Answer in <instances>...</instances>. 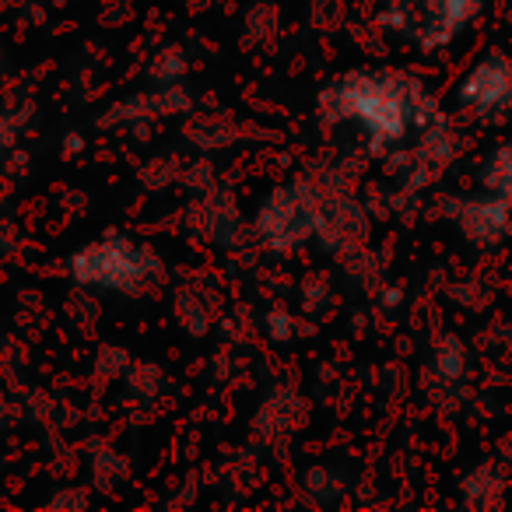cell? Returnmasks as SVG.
I'll return each mask as SVG.
<instances>
[{
	"instance_id": "cell-20",
	"label": "cell",
	"mask_w": 512,
	"mask_h": 512,
	"mask_svg": "<svg viewBox=\"0 0 512 512\" xmlns=\"http://www.w3.org/2000/svg\"><path fill=\"white\" fill-rule=\"evenodd\" d=\"M242 32H246V39L242 43H260V39H271L274 32H278V11L271 8V4H260V8H253L246 15V25H242Z\"/></svg>"
},
{
	"instance_id": "cell-2",
	"label": "cell",
	"mask_w": 512,
	"mask_h": 512,
	"mask_svg": "<svg viewBox=\"0 0 512 512\" xmlns=\"http://www.w3.org/2000/svg\"><path fill=\"white\" fill-rule=\"evenodd\" d=\"M64 271L74 288L106 295H141L162 281L165 264L151 246L113 232L74 249L64 260Z\"/></svg>"
},
{
	"instance_id": "cell-18",
	"label": "cell",
	"mask_w": 512,
	"mask_h": 512,
	"mask_svg": "<svg viewBox=\"0 0 512 512\" xmlns=\"http://www.w3.org/2000/svg\"><path fill=\"white\" fill-rule=\"evenodd\" d=\"M130 351L127 348H120V344H102L99 351H95V376L102 379V383H116V379H123L127 376V369H130Z\"/></svg>"
},
{
	"instance_id": "cell-28",
	"label": "cell",
	"mask_w": 512,
	"mask_h": 512,
	"mask_svg": "<svg viewBox=\"0 0 512 512\" xmlns=\"http://www.w3.org/2000/svg\"><path fill=\"white\" fill-rule=\"evenodd\" d=\"M64 144H67V155H78V151H81V148H85V141H81V137H78V134H71V137H67V141H64Z\"/></svg>"
},
{
	"instance_id": "cell-24",
	"label": "cell",
	"mask_w": 512,
	"mask_h": 512,
	"mask_svg": "<svg viewBox=\"0 0 512 512\" xmlns=\"http://www.w3.org/2000/svg\"><path fill=\"white\" fill-rule=\"evenodd\" d=\"M183 186H186V190L197 193V197H200V193H204V190H211V186H214L211 162H204V158H200V162H193L190 169L183 172Z\"/></svg>"
},
{
	"instance_id": "cell-25",
	"label": "cell",
	"mask_w": 512,
	"mask_h": 512,
	"mask_svg": "<svg viewBox=\"0 0 512 512\" xmlns=\"http://www.w3.org/2000/svg\"><path fill=\"white\" fill-rule=\"evenodd\" d=\"M330 302V292L327 285H323V278H309L306 285H302V306H306V313H323Z\"/></svg>"
},
{
	"instance_id": "cell-30",
	"label": "cell",
	"mask_w": 512,
	"mask_h": 512,
	"mask_svg": "<svg viewBox=\"0 0 512 512\" xmlns=\"http://www.w3.org/2000/svg\"><path fill=\"white\" fill-rule=\"evenodd\" d=\"M46 4H53V8H64L67 0H46Z\"/></svg>"
},
{
	"instance_id": "cell-12",
	"label": "cell",
	"mask_w": 512,
	"mask_h": 512,
	"mask_svg": "<svg viewBox=\"0 0 512 512\" xmlns=\"http://www.w3.org/2000/svg\"><path fill=\"white\" fill-rule=\"evenodd\" d=\"M460 491L463 502L474 505V509H498L505 502V477L491 463H481V467H474L463 477Z\"/></svg>"
},
{
	"instance_id": "cell-5",
	"label": "cell",
	"mask_w": 512,
	"mask_h": 512,
	"mask_svg": "<svg viewBox=\"0 0 512 512\" xmlns=\"http://www.w3.org/2000/svg\"><path fill=\"white\" fill-rule=\"evenodd\" d=\"M456 106L481 127H502L512 116V53L488 50L456 85Z\"/></svg>"
},
{
	"instance_id": "cell-14",
	"label": "cell",
	"mask_w": 512,
	"mask_h": 512,
	"mask_svg": "<svg viewBox=\"0 0 512 512\" xmlns=\"http://www.w3.org/2000/svg\"><path fill=\"white\" fill-rule=\"evenodd\" d=\"M481 186L498 197H505L512 204V137H505L502 144L491 148V155L481 165Z\"/></svg>"
},
{
	"instance_id": "cell-8",
	"label": "cell",
	"mask_w": 512,
	"mask_h": 512,
	"mask_svg": "<svg viewBox=\"0 0 512 512\" xmlns=\"http://www.w3.org/2000/svg\"><path fill=\"white\" fill-rule=\"evenodd\" d=\"M197 232L218 249H235L246 242L249 225L242 218V207L228 186L214 183L211 190L200 193L197 200Z\"/></svg>"
},
{
	"instance_id": "cell-19",
	"label": "cell",
	"mask_w": 512,
	"mask_h": 512,
	"mask_svg": "<svg viewBox=\"0 0 512 512\" xmlns=\"http://www.w3.org/2000/svg\"><path fill=\"white\" fill-rule=\"evenodd\" d=\"M92 477L99 488H116V481L127 477V460L116 449H102L99 456H92Z\"/></svg>"
},
{
	"instance_id": "cell-6",
	"label": "cell",
	"mask_w": 512,
	"mask_h": 512,
	"mask_svg": "<svg viewBox=\"0 0 512 512\" xmlns=\"http://www.w3.org/2000/svg\"><path fill=\"white\" fill-rule=\"evenodd\" d=\"M446 214L460 228L463 242L477 249H498L512 235V204L498 193L484 190V186L481 193L453 197L446 204Z\"/></svg>"
},
{
	"instance_id": "cell-23",
	"label": "cell",
	"mask_w": 512,
	"mask_h": 512,
	"mask_svg": "<svg viewBox=\"0 0 512 512\" xmlns=\"http://www.w3.org/2000/svg\"><path fill=\"white\" fill-rule=\"evenodd\" d=\"M264 327L274 344H288V341H295V334H299V323H295V316L288 313V309H271Z\"/></svg>"
},
{
	"instance_id": "cell-3",
	"label": "cell",
	"mask_w": 512,
	"mask_h": 512,
	"mask_svg": "<svg viewBox=\"0 0 512 512\" xmlns=\"http://www.w3.org/2000/svg\"><path fill=\"white\" fill-rule=\"evenodd\" d=\"M316 214H320V186L302 172L264 193L253 214V235L271 253L292 256L316 235Z\"/></svg>"
},
{
	"instance_id": "cell-7",
	"label": "cell",
	"mask_w": 512,
	"mask_h": 512,
	"mask_svg": "<svg viewBox=\"0 0 512 512\" xmlns=\"http://www.w3.org/2000/svg\"><path fill=\"white\" fill-rule=\"evenodd\" d=\"M484 8L488 0H418V22L411 39L428 53L446 50L484 15Z\"/></svg>"
},
{
	"instance_id": "cell-29",
	"label": "cell",
	"mask_w": 512,
	"mask_h": 512,
	"mask_svg": "<svg viewBox=\"0 0 512 512\" xmlns=\"http://www.w3.org/2000/svg\"><path fill=\"white\" fill-rule=\"evenodd\" d=\"M498 11H502V18L512 25V0H502V4H498Z\"/></svg>"
},
{
	"instance_id": "cell-1",
	"label": "cell",
	"mask_w": 512,
	"mask_h": 512,
	"mask_svg": "<svg viewBox=\"0 0 512 512\" xmlns=\"http://www.w3.org/2000/svg\"><path fill=\"white\" fill-rule=\"evenodd\" d=\"M435 95L407 71H348L320 92L323 127H351L369 155H397L442 120Z\"/></svg>"
},
{
	"instance_id": "cell-21",
	"label": "cell",
	"mask_w": 512,
	"mask_h": 512,
	"mask_svg": "<svg viewBox=\"0 0 512 512\" xmlns=\"http://www.w3.org/2000/svg\"><path fill=\"white\" fill-rule=\"evenodd\" d=\"M302 488L316 498V502H334L341 495V477L330 467H313L309 474H302Z\"/></svg>"
},
{
	"instance_id": "cell-4",
	"label": "cell",
	"mask_w": 512,
	"mask_h": 512,
	"mask_svg": "<svg viewBox=\"0 0 512 512\" xmlns=\"http://www.w3.org/2000/svg\"><path fill=\"white\" fill-rule=\"evenodd\" d=\"M341 172L330 169L327 179L309 176L320 186V214H316V246L330 256H344L351 260L355 253H362L369 242V214L348 193V183L337 179Z\"/></svg>"
},
{
	"instance_id": "cell-16",
	"label": "cell",
	"mask_w": 512,
	"mask_h": 512,
	"mask_svg": "<svg viewBox=\"0 0 512 512\" xmlns=\"http://www.w3.org/2000/svg\"><path fill=\"white\" fill-rule=\"evenodd\" d=\"M432 372L442 383H460L467 376V348H463L460 337H442L432 351Z\"/></svg>"
},
{
	"instance_id": "cell-31",
	"label": "cell",
	"mask_w": 512,
	"mask_h": 512,
	"mask_svg": "<svg viewBox=\"0 0 512 512\" xmlns=\"http://www.w3.org/2000/svg\"><path fill=\"white\" fill-rule=\"evenodd\" d=\"M0 71H4V53H0Z\"/></svg>"
},
{
	"instance_id": "cell-26",
	"label": "cell",
	"mask_w": 512,
	"mask_h": 512,
	"mask_svg": "<svg viewBox=\"0 0 512 512\" xmlns=\"http://www.w3.org/2000/svg\"><path fill=\"white\" fill-rule=\"evenodd\" d=\"M46 505H50V509H85L88 495L81 488H60L57 495L46 498Z\"/></svg>"
},
{
	"instance_id": "cell-22",
	"label": "cell",
	"mask_w": 512,
	"mask_h": 512,
	"mask_svg": "<svg viewBox=\"0 0 512 512\" xmlns=\"http://www.w3.org/2000/svg\"><path fill=\"white\" fill-rule=\"evenodd\" d=\"M36 109H0V155L4 151H11L18 144V137H22V127L29 120L25 116H32Z\"/></svg>"
},
{
	"instance_id": "cell-27",
	"label": "cell",
	"mask_w": 512,
	"mask_h": 512,
	"mask_svg": "<svg viewBox=\"0 0 512 512\" xmlns=\"http://www.w3.org/2000/svg\"><path fill=\"white\" fill-rule=\"evenodd\" d=\"M15 400L8 397V393L0 390V432H4V428H11V421H15Z\"/></svg>"
},
{
	"instance_id": "cell-15",
	"label": "cell",
	"mask_w": 512,
	"mask_h": 512,
	"mask_svg": "<svg viewBox=\"0 0 512 512\" xmlns=\"http://www.w3.org/2000/svg\"><path fill=\"white\" fill-rule=\"evenodd\" d=\"M186 74H190V57H186L183 46H162L155 57L148 60V81L151 88H172L183 85Z\"/></svg>"
},
{
	"instance_id": "cell-9",
	"label": "cell",
	"mask_w": 512,
	"mask_h": 512,
	"mask_svg": "<svg viewBox=\"0 0 512 512\" xmlns=\"http://www.w3.org/2000/svg\"><path fill=\"white\" fill-rule=\"evenodd\" d=\"M193 113V95L183 85L172 88H151V92L130 95V99L109 106L99 113V127H120V123H151L162 116H186Z\"/></svg>"
},
{
	"instance_id": "cell-17",
	"label": "cell",
	"mask_w": 512,
	"mask_h": 512,
	"mask_svg": "<svg viewBox=\"0 0 512 512\" xmlns=\"http://www.w3.org/2000/svg\"><path fill=\"white\" fill-rule=\"evenodd\" d=\"M123 383H127L130 397H137L141 404H155V400L165 393V372L151 362H141V365H130Z\"/></svg>"
},
{
	"instance_id": "cell-10",
	"label": "cell",
	"mask_w": 512,
	"mask_h": 512,
	"mask_svg": "<svg viewBox=\"0 0 512 512\" xmlns=\"http://www.w3.org/2000/svg\"><path fill=\"white\" fill-rule=\"evenodd\" d=\"M172 313H176V323L183 327L186 337H207V330L214 327L218 302L200 285L186 281V285H179L176 292H172Z\"/></svg>"
},
{
	"instance_id": "cell-13",
	"label": "cell",
	"mask_w": 512,
	"mask_h": 512,
	"mask_svg": "<svg viewBox=\"0 0 512 512\" xmlns=\"http://www.w3.org/2000/svg\"><path fill=\"white\" fill-rule=\"evenodd\" d=\"M295 393H274V397H267L264 411L256 414V428H260V435H267V439H278V435H288L295 432V421H299L302 407L295 404Z\"/></svg>"
},
{
	"instance_id": "cell-11",
	"label": "cell",
	"mask_w": 512,
	"mask_h": 512,
	"mask_svg": "<svg viewBox=\"0 0 512 512\" xmlns=\"http://www.w3.org/2000/svg\"><path fill=\"white\" fill-rule=\"evenodd\" d=\"M183 137L197 151H225L235 144L239 127H235L228 116H190L183 120Z\"/></svg>"
}]
</instances>
